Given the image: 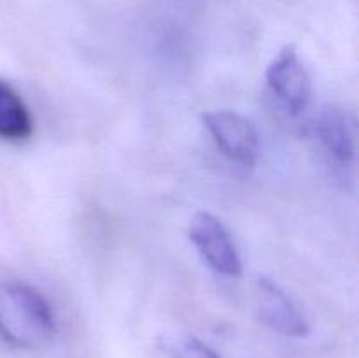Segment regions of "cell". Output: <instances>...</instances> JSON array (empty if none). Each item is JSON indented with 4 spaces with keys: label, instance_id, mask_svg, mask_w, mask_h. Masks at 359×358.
I'll return each instance as SVG.
<instances>
[{
    "label": "cell",
    "instance_id": "5b68a950",
    "mask_svg": "<svg viewBox=\"0 0 359 358\" xmlns=\"http://www.w3.org/2000/svg\"><path fill=\"white\" fill-rule=\"evenodd\" d=\"M256 318L273 332L286 337L309 336L307 319L302 316L297 305L284 293L283 288L269 277H258L252 293Z\"/></svg>",
    "mask_w": 359,
    "mask_h": 358
},
{
    "label": "cell",
    "instance_id": "ba28073f",
    "mask_svg": "<svg viewBox=\"0 0 359 358\" xmlns=\"http://www.w3.org/2000/svg\"><path fill=\"white\" fill-rule=\"evenodd\" d=\"M175 358H221L212 347L203 344L196 337H188L175 351Z\"/></svg>",
    "mask_w": 359,
    "mask_h": 358
},
{
    "label": "cell",
    "instance_id": "8992f818",
    "mask_svg": "<svg viewBox=\"0 0 359 358\" xmlns=\"http://www.w3.org/2000/svg\"><path fill=\"white\" fill-rule=\"evenodd\" d=\"M316 135L326 157L337 167H353L356 158V128L349 112L337 105H328L319 114Z\"/></svg>",
    "mask_w": 359,
    "mask_h": 358
},
{
    "label": "cell",
    "instance_id": "277c9868",
    "mask_svg": "<svg viewBox=\"0 0 359 358\" xmlns=\"http://www.w3.org/2000/svg\"><path fill=\"white\" fill-rule=\"evenodd\" d=\"M266 84L293 116L302 114L311 104L312 83L307 69L293 44L284 46L266 69Z\"/></svg>",
    "mask_w": 359,
    "mask_h": 358
},
{
    "label": "cell",
    "instance_id": "7a4b0ae2",
    "mask_svg": "<svg viewBox=\"0 0 359 358\" xmlns=\"http://www.w3.org/2000/svg\"><path fill=\"white\" fill-rule=\"evenodd\" d=\"M202 121L224 157L242 167H255L259 157V137L245 116L221 109L205 112Z\"/></svg>",
    "mask_w": 359,
    "mask_h": 358
},
{
    "label": "cell",
    "instance_id": "6da1fadb",
    "mask_svg": "<svg viewBox=\"0 0 359 358\" xmlns=\"http://www.w3.org/2000/svg\"><path fill=\"white\" fill-rule=\"evenodd\" d=\"M56 336L51 305L32 286L0 283V337L20 350H42Z\"/></svg>",
    "mask_w": 359,
    "mask_h": 358
},
{
    "label": "cell",
    "instance_id": "52a82bcc",
    "mask_svg": "<svg viewBox=\"0 0 359 358\" xmlns=\"http://www.w3.org/2000/svg\"><path fill=\"white\" fill-rule=\"evenodd\" d=\"M34 132L30 111L21 95L0 79V139L9 142L27 140Z\"/></svg>",
    "mask_w": 359,
    "mask_h": 358
},
{
    "label": "cell",
    "instance_id": "3957f363",
    "mask_svg": "<svg viewBox=\"0 0 359 358\" xmlns=\"http://www.w3.org/2000/svg\"><path fill=\"white\" fill-rule=\"evenodd\" d=\"M189 241L214 272L237 277L242 274V260L226 227L214 214L200 211L189 221Z\"/></svg>",
    "mask_w": 359,
    "mask_h": 358
}]
</instances>
